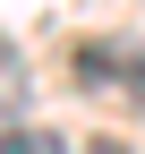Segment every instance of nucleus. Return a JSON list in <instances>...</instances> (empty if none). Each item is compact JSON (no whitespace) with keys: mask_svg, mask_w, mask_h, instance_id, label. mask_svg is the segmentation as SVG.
<instances>
[{"mask_svg":"<svg viewBox=\"0 0 145 154\" xmlns=\"http://www.w3.org/2000/svg\"><path fill=\"white\" fill-rule=\"evenodd\" d=\"M17 111H26V69H17V51L0 43V137L17 128Z\"/></svg>","mask_w":145,"mask_h":154,"instance_id":"2","label":"nucleus"},{"mask_svg":"<svg viewBox=\"0 0 145 154\" xmlns=\"http://www.w3.org/2000/svg\"><path fill=\"white\" fill-rule=\"evenodd\" d=\"M0 154H68V137H60V128H26V120H17L9 137H0Z\"/></svg>","mask_w":145,"mask_h":154,"instance_id":"3","label":"nucleus"},{"mask_svg":"<svg viewBox=\"0 0 145 154\" xmlns=\"http://www.w3.org/2000/svg\"><path fill=\"white\" fill-rule=\"evenodd\" d=\"M85 77L111 94H128V103H145V60H120V51H85Z\"/></svg>","mask_w":145,"mask_h":154,"instance_id":"1","label":"nucleus"}]
</instances>
